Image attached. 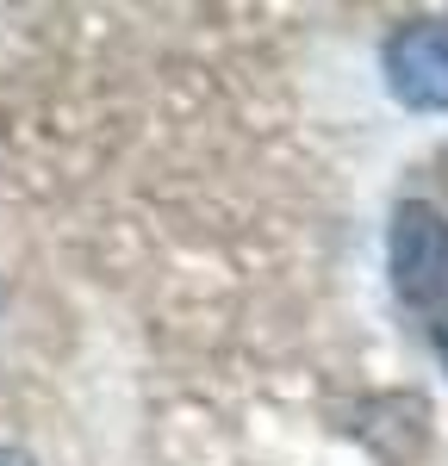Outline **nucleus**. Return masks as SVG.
Segmentation results:
<instances>
[{"label":"nucleus","mask_w":448,"mask_h":466,"mask_svg":"<svg viewBox=\"0 0 448 466\" xmlns=\"http://www.w3.org/2000/svg\"><path fill=\"white\" fill-rule=\"evenodd\" d=\"M392 292L405 305H443L448 299V218L430 199H405L392 212Z\"/></svg>","instance_id":"1"},{"label":"nucleus","mask_w":448,"mask_h":466,"mask_svg":"<svg viewBox=\"0 0 448 466\" xmlns=\"http://www.w3.org/2000/svg\"><path fill=\"white\" fill-rule=\"evenodd\" d=\"M392 100L411 112H448V19H405L380 50Z\"/></svg>","instance_id":"2"},{"label":"nucleus","mask_w":448,"mask_h":466,"mask_svg":"<svg viewBox=\"0 0 448 466\" xmlns=\"http://www.w3.org/2000/svg\"><path fill=\"white\" fill-rule=\"evenodd\" d=\"M0 466H37L32 454H19V448H0Z\"/></svg>","instance_id":"3"},{"label":"nucleus","mask_w":448,"mask_h":466,"mask_svg":"<svg viewBox=\"0 0 448 466\" xmlns=\"http://www.w3.org/2000/svg\"><path fill=\"white\" fill-rule=\"evenodd\" d=\"M436 355H443V367H448V318L436 323Z\"/></svg>","instance_id":"4"}]
</instances>
